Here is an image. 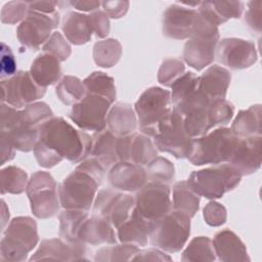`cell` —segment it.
<instances>
[{
    "label": "cell",
    "mask_w": 262,
    "mask_h": 262,
    "mask_svg": "<svg viewBox=\"0 0 262 262\" xmlns=\"http://www.w3.org/2000/svg\"><path fill=\"white\" fill-rule=\"evenodd\" d=\"M135 192L134 207L150 221H156L173 210L168 184L150 181Z\"/></svg>",
    "instance_id": "14"
},
{
    "label": "cell",
    "mask_w": 262,
    "mask_h": 262,
    "mask_svg": "<svg viewBox=\"0 0 262 262\" xmlns=\"http://www.w3.org/2000/svg\"><path fill=\"white\" fill-rule=\"evenodd\" d=\"M59 62L60 61L55 56L42 52L33 60L30 74L38 85L46 88L59 80L61 76Z\"/></svg>",
    "instance_id": "29"
},
{
    "label": "cell",
    "mask_w": 262,
    "mask_h": 262,
    "mask_svg": "<svg viewBox=\"0 0 262 262\" xmlns=\"http://www.w3.org/2000/svg\"><path fill=\"white\" fill-rule=\"evenodd\" d=\"M134 209V198L113 189L98 191L93 204V215L105 219L118 228L125 222Z\"/></svg>",
    "instance_id": "15"
},
{
    "label": "cell",
    "mask_w": 262,
    "mask_h": 262,
    "mask_svg": "<svg viewBox=\"0 0 262 262\" xmlns=\"http://www.w3.org/2000/svg\"><path fill=\"white\" fill-rule=\"evenodd\" d=\"M69 4H71L73 7H75L78 10L82 11H95L97 8L101 5V2L99 1H70Z\"/></svg>",
    "instance_id": "56"
},
{
    "label": "cell",
    "mask_w": 262,
    "mask_h": 262,
    "mask_svg": "<svg viewBox=\"0 0 262 262\" xmlns=\"http://www.w3.org/2000/svg\"><path fill=\"white\" fill-rule=\"evenodd\" d=\"M1 101L21 108L42 98L46 88L38 85L30 72L18 71L14 76L1 81Z\"/></svg>",
    "instance_id": "12"
},
{
    "label": "cell",
    "mask_w": 262,
    "mask_h": 262,
    "mask_svg": "<svg viewBox=\"0 0 262 262\" xmlns=\"http://www.w3.org/2000/svg\"><path fill=\"white\" fill-rule=\"evenodd\" d=\"M0 67H1V80L8 79L16 74V60L15 57L8 45H6L4 42L1 43V60H0Z\"/></svg>",
    "instance_id": "49"
},
{
    "label": "cell",
    "mask_w": 262,
    "mask_h": 262,
    "mask_svg": "<svg viewBox=\"0 0 262 262\" xmlns=\"http://www.w3.org/2000/svg\"><path fill=\"white\" fill-rule=\"evenodd\" d=\"M101 5L107 16L112 18H120L124 16L129 8L128 1H103Z\"/></svg>",
    "instance_id": "52"
},
{
    "label": "cell",
    "mask_w": 262,
    "mask_h": 262,
    "mask_svg": "<svg viewBox=\"0 0 262 262\" xmlns=\"http://www.w3.org/2000/svg\"><path fill=\"white\" fill-rule=\"evenodd\" d=\"M228 163L242 176L258 171L261 166V135L238 137Z\"/></svg>",
    "instance_id": "19"
},
{
    "label": "cell",
    "mask_w": 262,
    "mask_h": 262,
    "mask_svg": "<svg viewBox=\"0 0 262 262\" xmlns=\"http://www.w3.org/2000/svg\"><path fill=\"white\" fill-rule=\"evenodd\" d=\"M136 116L130 104L117 102L106 116L107 129L118 137L127 136L135 132Z\"/></svg>",
    "instance_id": "28"
},
{
    "label": "cell",
    "mask_w": 262,
    "mask_h": 262,
    "mask_svg": "<svg viewBox=\"0 0 262 262\" xmlns=\"http://www.w3.org/2000/svg\"><path fill=\"white\" fill-rule=\"evenodd\" d=\"M219 40V30L206 21L199 13L193 33L184 44L183 58L196 71L212 63Z\"/></svg>",
    "instance_id": "8"
},
{
    "label": "cell",
    "mask_w": 262,
    "mask_h": 262,
    "mask_svg": "<svg viewBox=\"0 0 262 262\" xmlns=\"http://www.w3.org/2000/svg\"><path fill=\"white\" fill-rule=\"evenodd\" d=\"M111 104L102 96L86 93L81 101L73 105L69 118L82 130L100 132L106 127V115Z\"/></svg>",
    "instance_id": "13"
},
{
    "label": "cell",
    "mask_w": 262,
    "mask_h": 262,
    "mask_svg": "<svg viewBox=\"0 0 262 262\" xmlns=\"http://www.w3.org/2000/svg\"><path fill=\"white\" fill-rule=\"evenodd\" d=\"M58 99L67 105H74L81 101L86 95V89L79 78L75 76H63L55 87Z\"/></svg>",
    "instance_id": "35"
},
{
    "label": "cell",
    "mask_w": 262,
    "mask_h": 262,
    "mask_svg": "<svg viewBox=\"0 0 262 262\" xmlns=\"http://www.w3.org/2000/svg\"><path fill=\"white\" fill-rule=\"evenodd\" d=\"M152 225L154 221L145 218L134 207L128 219L117 228L119 241L137 247H144L147 245Z\"/></svg>",
    "instance_id": "22"
},
{
    "label": "cell",
    "mask_w": 262,
    "mask_h": 262,
    "mask_svg": "<svg viewBox=\"0 0 262 262\" xmlns=\"http://www.w3.org/2000/svg\"><path fill=\"white\" fill-rule=\"evenodd\" d=\"M261 1L249 2L245 17L248 27L257 33L261 32Z\"/></svg>",
    "instance_id": "51"
},
{
    "label": "cell",
    "mask_w": 262,
    "mask_h": 262,
    "mask_svg": "<svg viewBox=\"0 0 262 262\" xmlns=\"http://www.w3.org/2000/svg\"><path fill=\"white\" fill-rule=\"evenodd\" d=\"M107 179L113 188L132 192L146 183L147 176L143 166L121 161L110 168Z\"/></svg>",
    "instance_id": "20"
},
{
    "label": "cell",
    "mask_w": 262,
    "mask_h": 262,
    "mask_svg": "<svg viewBox=\"0 0 262 262\" xmlns=\"http://www.w3.org/2000/svg\"><path fill=\"white\" fill-rule=\"evenodd\" d=\"M78 239L86 246L114 245L117 243L112 224L96 215L88 217L82 223L78 232Z\"/></svg>",
    "instance_id": "23"
},
{
    "label": "cell",
    "mask_w": 262,
    "mask_h": 262,
    "mask_svg": "<svg viewBox=\"0 0 262 262\" xmlns=\"http://www.w3.org/2000/svg\"><path fill=\"white\" fill-rule=\"evenodd\" d=\"M233 114H234L233 104L230 101L226 100L225 98L211 100L209 110H208V115H209V121L212 128L218 125L222 127L228 124L229 121L232 119Z\"/></svg>",
    "instance_id": "43"
},
{
    "label": "cell",
    "mask_w": 262,
    "mask_h": 262,
    "mask_svg": "<svg viewBox=\"0 0 262 262\" xmlns=\"http://www.w3.org/2000/svg\"><path fill=\"white\" fill-rule=\"evenodd\" d=\"M59 3L57 1H30L29 8L30 10L42 13H53L56 11L55 8Z\"/></svg>",
    "instance_id": "54"
},
{
    "label": "cell",
    "mask_w": 262,
    "mask_h": 262,
    "mask_svg": "<svg viewBox=\"0 0 262 262\" xmlns=\"http://www.w3.org/2000/svg\"><path fill=\"white\" fill-rule=\"evenodd\" d=\"M0 134L3 135L15 149L25 152L34 150V147L39 140V129L25 123L23 118H20V121L10 129L0 131Z\"/></svg>",
    "instance_id": "31"
},
{
    "label": "cell",
    "mask_w": 262,
    "mask_h": 262,
    "mask_svg": "<svg viewBox=\"0 0 262 262\" xmlns=\"http://www.w3.org/2000/svg\"><path fill=\"white\" fill-rule=\"evenodd\" d=\"M230 80V73L226 69L213 64L199 76V89L210 100L223 99L226 96Z\"/></svg>",
    "instance_id": "25"
},
{
    "label": "cell",
    "mask_w": 262,
    "mask_h": 262,
    "mask_svg": "<svg viewBox=\"0 0 262 262\" xmlns=\"http://www.w3.org/2000/svg\"><path fill=\"white\" fill-rule=\"evenodd\" d=\"M1 193L19 194L28 185V175L25 170L16 166H7L0 171Z\"/></svg>",
    "instance_id": "37"
},
{
    "label": "cell",
    "mask_w": 262,
    "mask_h": 262,
    "mask_svg": "<svg viewBox=\"0 0 262 262\" xmlns=\"http://www.w3.org/2000/svg\"><path fill=\"white\" fill-rule=\"evenodd\" d=\"M39 140L74 164L91 154L92 136L75 129L61 117H52L40 127Z\"/></svg>",
    "instance_id": "2"
},
{
    "label": "cell",
    "mask_w": 262,
    "mask_h": 262,
    "mask_svg": "<svg viewBox=\"0 0 262 262\" xmlns=\"http://www.w3.org/2000/svg\"><path fill=\"white\" fill-rule=\"evenodd\" d=\"M117 141L118 136L113 134L108 129L95 132L92 135L90 156L97 159L106 170L120 162L117 151Z\"/></svg>",
    "instance_id": "30"
},
{
    "label": "cell",
    "mask_w": 262,
    "mask_h": 262,
    "mask_svg": "<svg viewBox=\"0 0 262 262\" xmlns=\"http://www.w3.org/2000/svg\"><path fill=\"white\" fill-rule=\"evenodd\" d=\"M117 151L120 162H130L141 166H147L158 156L157 148L149 137L135 132L118 137Z\"/></svg>",
    "instance_id": "18"
},
{
    "label": "cell",
    "mask_w": 262,
    "mask_h": 262,
    "mask_svg": "<svg viewBox=\"0 0 262 262\" xmlns=\"http://www.w3.org/2000/svg\"><path fill=\"white\" fill-rule=\"evenodd\" d=\"M89 15L95 36L97 38L106 37L110 33V20L106 13L101 10H95Z\"/></svg>",
    "instance_id": "50"
},
{
    "label": "cell",
    "mask_w": 262,
    "mask_h": 262,
    "mask_svg": "<svg viewBox=\"0 0 262 262\" xmlns=\"http://www.w3.org/2000/svg\"><path fill=\"white\" fill-rule=\"evenodd\" d=\"M142 134L154 137L159 126L172 112L171 93L161 87L146 89L134 105Z\"/></svg>",
    "instance_id": "6"
},
{
    "label": "cell",
    "mask_w": 262,
    "mask_h": 262,
    "mask_svg": "<svg viewBox=\"0 0 262 262\" xmlns=\"http://www.w3.org/2000/svg\"><path fill=\"white\" fill-rule=\"evenodd\" d=\"M36 221L29 216L13 218L7 225L0 243V260L20 262L27 260L28 253L38 244Z\"/></svg>",
    "instance_id": "4"
},
{
    "label": "cell",
    "mask_w": 262,
    "mask_h": 262,
    "mask_svg": "<svg viewBox=\"0 0 262 262\" xmlns=\"http://www.w3.org/2000/svg\"><path fill=\"white\" fill-rule=\"evenodd\" d=\"M140 251L139 247L132 245V244H125L116 245L108 247H103L99 249L94 257L95 261H106V262H114V261H130L133 260L137 253Z\"/></svg>",
    "instance_id": "40"
},
{
    "label": "cell",
    "mask_w": 262,
    "mask_h": 262,
    "mask_svg": "<svg viewBox=\"0 0 262 262\" xmlns=\"http://www.w3.org/2000/svg\"><path fill=\"white\" fill-rule=\"evenodd\" d=\"M190 234V218L172 210L164 217L154 221L149 235L155 248L167 253H177L186 244Z\"/></svg>",
    "instance_id": "7"
},
{
    "label": "cell",
    "mask_w": 262,
    "mask_h": 262,
    "mask_svg": "<svg viewBox=\"0 0 262 262\" xmlns=\"http://www.w3.org/2000/svg\"><path fill=\"white\" fill-rule=\"evenodd\" d=\"M147 179L151 182L170 184L174 179V166L166 158L156 157L146 168Z\"/></svg>",
    "instance_id": "41"
},
{
    "label": "cell",
    "mask_w": 262,
    "mask_h": 262,
    "mask_svg": "<svg viewBox=\"0 0 262 262\" xmlns=\"http://www.w3.org/2000/svg\"><path fill=\"white\" fill-rule=\"evenodd\" d=\"M122 46L116 39L98 41L93 46V58L97 66L101 68H112L120 59Z\"/></svg>",
    "instance_id": "38"
},
{
    "label": "cell",
    "mask_w": 262,
    "mask_h": 262,
    "mask_svg": "<svg viewBox=\"0 0 262 262\" xmlns=\"http://www.w3.org/2000/svg\"><path fill=\"white\" fill-rule=\"evenodd\" d=\"M87 93L96 94L106 98L111 103L116 99L114 79L103 72H93L83 80Z\"/></svg>",
    "instance_id": "36"
},
{
    "label": "cell",
    "mask_w": 262,
    "mask_h": 262,
    "mask_svg": "<svg viewBox=\"0 0 262 262\" xmlns=\"http://www.w3.org/2000/svg\"><path fill=\"white\" fill-rule=\"evenodd\" d=\"M58 185L54 178L45 171H37L29 179L26 192L33 214L40 219L51 218L58 212L60 202Z\"/></svg>",
    "instance_id": "9"
},
{
    "label": "cell",
    "mask_w": 262,
    "mask_h": 262,
    "mask_svg": "<svg viewBox=\"0 0 262 262\" xmlns=\"http://www.w3.org/2000/svg\"><path fill=\"white\" fill-rule=\"evenodd\" d=\"M238 137L229 128L219 127L203 136L192 138L191 149L187 157L194 166L218 165L230 160Z\"/></svg>",
    "instance_id": "3"
},
{
    "label": "cell",
    "mask_w": 262,
    "mask_h": 262,
    "mask_svg": "<svg viewBox=\"0 0 262 262\" xmlns=\"http://www.w3.org/2000/svg\"><path fill=\"white\" fill-rule=\"evenodd\" d=\"M218 60L232 70L250 68L257 61V51L253 42L238 38H224L217 44Z\"/></svg>",
    "instance_id": "16"
},
{
    "label": "cell",
    "mask_w": 262,
    "mask_h": 262,
    "mask_svg": "<svg viewBox=\"0 0 262 262\" xmlns=\"http://www.w3.org/2000/svg\"><path fill=\"white\" fill-rule=\"evenodd\" d=\"M87 246H74L62 238H50L41 242L38 250L30 258V261L37 260H60L78 261L86 260Z\"/></svg>",
    "instance_id": "21"
},
{
    "label": "cell",
    "mask_w": 262,
    "mask_h": 262,
    "mask_svg": "<svg viewBox=\"0 0 262 262\" xmlns=\"http://www.w3.org/2000/svg\"><path fill=\"white\" fill-rule=\"evenodd\" d=\"M133 260L139 261H171L172 258L159 249H147L139 251Z\"/></svg>",
    "instance_id": "53"
},
{
    "label": "cell",
    "mask_w": 262,
    "mask_h": 262,
    "mask_svg": "<svg viewBox=\"0 0 262 262\" xmlns=\"http://www.w3.org/2000/svg\"><path fill=\"white\" fill-rule=\"evenodd\" d=\"M0 146H1V166L6 162L11 161L14 158L15 148L11 145V143L0 134Z\"/></svg>",
    "instance_id": "55"
},
{
    "label": "cell",
    "mask_w": 262,
    "mask_h": 262,
    "mask_svg": "<svg viewBox=\"0 0 262 262\" xmlns=\"http://www.w3.org/2000/svg\"><path fill=\"white\" fill-rule=\"evenodd\" d=\"M242 175L229 164H222L193 171L187 180L190 188L200 196L215 200L235 188Z\"/></svg>",
    "instance_id": "5"
},
{
    "label": "cell",
    "mask_w": 262,
    "mask_h": 262,
    "mask_svg": "<svg viewBox=\"0 0 262 262\" xmlns=\"http://www.w3.org/2000/svg\"><path fill=\"white\" fill-rule=\"evenodd\" d=\"M20 113L25 123L38 129L53 117V113L49 105L42 101L28 104L24 110H20Z\"/></svg>",
    "instance_id": "42"
},
{
    "label": "cell",
    "mask_w": 262,
    "mask_h": 262,
    "mask_svg": "<svg viewBox=\"0 0 262 262\" xmlns=\"http://www.w3.org/2000/svg\"><path fill=\"white\" fill-rule=\"evenodd\" d=\"M230 131L237 137L261 135V105L255 104L248 110L239 111L230 127Z\"/></svg>",
    "instance_id": "32"
},
{
    "label": "cell",
    "mask_w": 262,
    "mask_h": 262,
    "mask_svg": "<svg viewBox=\"0 0 262 262\" xmlns=\"http://www.w3.org/2000/svg\"><path fill=\"white\" fill-rule=\"evenodd\" d=\"M88 211L79 209H64L58 216L59 236L74 246H86L78 239V232L82 223L88 218Z\"/></svg>",
    "instance_id": "33"
},
{
    "label": "cell",
    "mask_w": 262,
    "mask_h": 262,
    "mask_svg": "<svg viewBox=\"0 0 262 262\" xmlns=\"http://www.w3.org/2000/svg\"><path fill=\"white\" fill-rule=\"evenodd\" d=\"M244 10V3L241 1L222 2H200L198 13L214 27L226 23L230 18H238Z\"/></svg>",
    "instance_id": "26"
},
{
    "label": "cell",
    "mask_w": 262,
    "mask_h": 262,
    "mask_svg": "<svg viewBox=\"0 0 262 262\" xmlns=\"http://www.w3.org/2000/svg\"><path fill=\"white\" fill-rule=\"evenodd\" d=\"M59 24V13H42L30 10L27 17L16 29L19 43L32 50H38L52 35L51 32Z\"/></svg>",
    "instance_id": "11"
},
{
    "label": "cell",
    "mask_w": 262,
    "mask_h": 262,
    "mask_svg": "<svg viewBox=\"0 0 262 262\" xmlns=\"http://www.w3.org/2000/svg\"><path fill=\"white\" fill-rule=\"evenodd\" d=\"M43 52L55 56L59 61L68 59L71 55L72 49L68 41L62 37L59 32H54L42 47Z\"/></svg>",
    "instance_id": "46"
},
{
    "label": "cell",
    "mask_w": 262,
    "mask_h": 262,
    "mask_svg": "<svg viewBox=\"0 0 262 262\" xmlns=\"http://www.w3.org/2000/svg\"><path fill=\"white\" fill-rule=\"evenodd\" d=\"M34 156L38 164L44 168L54 167L63 160L53 149L48 147L40 140H38L37 144L34 147Z\"/></svg>",
    "instance_id": "47"
},
{
    "label": "cell",
    "mask_w": 262,
    "mask_h": 262,
    "mask_svg": "<svg viewBox=\"0 0 262 262\" xmlns=\"http://www.w3.org/2000/svg\"><path fill=\"white\" fill-rule=\"evenodd\" d=\"M198 18L195 9L174 3L169 5L163 14V34L171 39L184 40L191 37Z\"/></svg>",
    "instance_id": "17"
},
{
    "label": "cell",
    "mask_w": 262,
    "mask_h": 262,
    "mask_svg": "<svg viewBox=\"0 0 262 262\" xmlns=\"http://www.w3.org/2000/svg\"><path fill=\"white\" fill-rule=\"evenodd\" d=\"M1 204H2V230L4 229V226L6 224V219H5V216H8L9 217V212L7 210V207H6V204L5 202L2 200L1 201Z\"/></svg>",
    "instance_id": "57"
},
{
    "label": "cell",
    "mask_w": 262,
    "mask_h": 262,
    "mask_svg": "<svg viewBox=\"0 0 262 262\" xmlns=\"http://www.w3.org/2000/svg\"><path fill=\"white\" fill-rule=\"evenodd\" d=\"M212 243L215 254L220 261H250L245 244L233 231L229 229H224L217 232Z\"/></svg>",
    "instance_id": "24"
},
{
    "label": "cell",
    "mask_w": 262,
    "mask_h": 262,
    "mask_svg": "<svg viewBox=\"0 0 262 262\" xmlns=\"http://www.w3.org/2000/svg\"><path fill=\"white\" fill-rule=\"evenodd\" d=\"M204 219L210 226H220L226 221V209L225 207L217 202L208 203L204 210Z\"/></svg>",
    "instance_id": "48"
},
{
    "label": "cell",
    "mask_w": 262,
    "mask_h": 262,
    "mask_svg": "<svg viewBox=\"0 0 262 262\" xmlns=\"http://www.w3.org/2000/svg\"><path fill=\"white\" fill-rule=\"evenodd\" d=\"M216 254L214 251L212 239L208 236H196L190 241L186 249L183 251L182 261H214Z\"/></svg>",
    "instance_id": "39"
},
{
    "label": "cell",
    "mask_w": 262,
    "mask_h": 262,
    "mask_svg": "<svg viewBox=\"0 0 262 262\" xmlns=\"http://www.w3.org/2000/svg\"><path fill=\"white\" fill-rule=\"evenodd\" d=\"M61 30L72 44H85L90 41L93 34L90 15L77 11L68 12L62 19Z\"/></svg>",
    "instance_id": "27"
},
{
    "label": "cell",
    "mask_w": 262,
    "mask_h": 262,
    "mask_svg": "<svg viewBox=\"0 0 262 262\" xmlns=\"http://www.w3.org/2000/svg\"><path fill=\"white\" fill-rule=\"evenodd\" d=\"M29 11V2L10 1L1 9V21L8 25H14L18 21L21 23L27 17Z\"/></svg>",
    "instance_id": "45"
},
{
    "label": "cell",
    "mask_w": 262,
    "mask_h": 262,
    "mask_svg": "<svg viewBox=\"0 0 262 262\" xmlns=\"http://www.w3.org/2000/svg\"><path fill=\"white\" fill-rule=\"evenodd\" d=\"M152 138L156 148L160 151L169 152L177 159L187 158L190 152L192 138L184 129L182 116L174 107L161 123Z\"/></svg>",
    "instance_id": "10"
},
{
    "label": "cell",
    "mask_w": 262,
    "mask_h": 262,
    "mask_svg": "<svg viewBox=\"0 0 262 262\" xmlns=\"http://www.w3.org/2000/svg\"><path fill=\"white\" fill-rule=\"evenodd\" d=\"M184 63L178 58L165 59L158 72V81L160 84L171 87L173 82L184 74Z\"/></svg>",
    "instance_id": "44"
},
{
    "label": "cell",
    "mask_w": 262,
    "mask_h": 262,
    "mask_svg": "<svg viewBox=\"0 0 262 262\" xmlns=\"http://www.w3.org/2000/svg\"><path fill=\"white\" fill-rule=\"evenodd\" d=\"M173 210L192 218L199 210L200 195L195 193L187 181H178L173 186Z\"/></svg>",
    "instance_id": "34"
},
{
    "label": "cell",
    "mask_w": 262,
    "mask_h": 262,
    "mask_svg": "<svg viewBox=\"0 0 262 262\" xmlns=\"http://www.w3.org/2000/svg\"><path fill=\"white\" fill-rule=\"evenodd\" d=\"M105 168L95 158L82 161L68 177L58 184V196L63 209L89 211L98 186L101 184Z\"/></svg>",
    "instance_id": "1"
}]
</instances>
